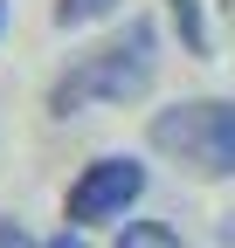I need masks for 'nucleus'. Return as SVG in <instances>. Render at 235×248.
I'll use <instances>...</instances> for the list:
<instances>
[{
    "label": "nucleus",
    "instance_id": "obj_1",
    "mask_svg": "<svg viewBox=\"0 0 235 248\" xmlns=\"http://www.w3.org/2000/svg\"><path fill=\"white\" fill-rule=\"evenodd\" d=\"M152 76H159V28L152 21H125L104 48L76 55L49 83V117H76L90 104H132V97L152 90Z\"/></svg>",
    "mask_w": 235,
    "mask_h": 248
},
{
    "label": "nucleus",
    "instance_id": "obj_2",
    "mask_svg": "<svg viewBox=\"0 0 235 248\" xmlns=\"http://www.w3.org/2000/svg\"><path fill=\"white\" fill-rule=\"evenodd\" d=\"M145 138L173 166H187L201 179H228L235 172V97H180V104L152 110Z\"/></svg>",
    "mask_w": 235,
    "mask_h": 248
},
{
    "label": "nucleus",
    "instance_id": "obj_9",
    "mask_svg": "<svg viewBox=\"0 0 235 248\" xmlns=\"http://www.w3.org/2000/svg\"><path fill=\"white\" fill-rule=\"evenodd\" d=\"M215 234H221V241H228V248H235V214H228V221H221V228H215Z\"/></svg>",
    "mask_w": 235,
    "mask_h": 248
},
{
    "label": "nucleus",
    "instance_id": "obj_3",
    "mask_svg": "<svg viewBox=\"0 0 235 248\" xmlns=\"http://www.w3.org/2000/svg\"><path fill=\"white\" fill-rule=\"evenodd\" d=\"M138 200H145V166L132 152H97V159L69 179L63 221L69 228H111V221H125Z\"/></svg>",
    "mask_w": 235,
    "mask_h": 248
},
{
    "label": "nucleus",
    "instance_id": "obj_10",
    "mask_svg": "<svg viewBox=\"0 0 235 248\" xmlns=\"http://www.w3.org/2000/svg\"><path fill=\"white\" fill-rule=\"evenodd\" d=\"M0 28H7V0H0Z\"/></svg>",
    "mask_w": 235,
    "mask_h": 248
},
{
    "label": "nucleus",
    "instance_id": "obj_5",
    "mask_svg": "<svg viewBox=\"0 0 235 248\" xmlns=\"http://www.w3.org/2000/svg\"><path fill=\"white\" fill-rule=\"evenodd\" d=\"M118 248H187L166 221H118Z\"/></svg>",
    "mask_w": 235,
    "mask_h": 248
},
{
    "label": "nucleus",
    "instance_id": "obj_6",
    "mask_svg": "<svg viewBox=\"0 0 235 248\" xmlns=\"http://www.w3.org/2000/svg\"><path fill=\"white\" fill-rule=\"evenodd\" d=\"M118 14V0H55V28H90V21H111Z\"/></svg>",
    "mask_w": 235,
    "mask_h": 248
},
{
    "label": "nucleus",
    "instance_id": "obj_8",
    "mask_svg": "<svg viewBox=\"0 0 235 248\" xmlns=\"http://www.w3.org/2000/svg\"><path fill=\"white\" fill-rule=\"evenodd\" d=\"M42 248H90V241H83V228H63V234H49Z\"/></svg>",
    "mask_w": 235,
    "mask_h": 248
},
{
    "label": "nucleus",
    "instance_id": "obj_4",
    "mask_svg": "<svg viewBox=\"0 0 235 248\" xmlns=\"http://www.w3.org/2000/svg\"><path fill=\"white\" fill-rule=\"evenodd\" d=\"M166 21H173V35H180L187 55L208 62L215 55V35H208V14H201V0H166Z\"/></svg>",
    "mask_w": 235,
    "mask_h": 248
},
{
    "label": "nucleus",
    "instance_id": "obj_7",
    "mask_svg": "<svg viewBox=\"0 0 235 248\" xmlns=\"http://www.w3.org/2000/svg\"><path fill=\"white\" fill-rule=\"evenodd\" d=\"M0 248H42V241H28L21 221H7V214H0Z\"/></svg>",
    "mask_w": 235,
    "mask_h": 248
}]
</instances>
